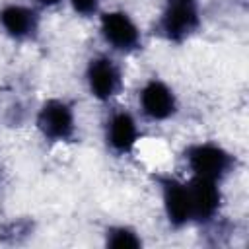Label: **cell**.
I'll list each match as a JSON object with an SVG mask.
<instances>
[{
	"label": "cell",
	"instance_id": "obj_3",
	"mask_svg": "<svg viewBox=\"0 0 249 249\" xmlns=\"http://www.w3.org/2000/svg\"><path fill=\"white\" fill-rule=\"evenodd\" d=\"M99 33L103 41L119 53H132L142 47V35L138 25L123 10H111L101 14Z\"/></svg>",
	"mask_w": 249,
	"mask_h": 249
},
{
	"label": "cell",
	"instance_id": "obj_6",
	"mask_svg": "<svg viewBox=\"0 0 249 249\" xmlns=\"http://www.w3.org/2000/svg\"><path fill=\"white\" fill-rule=\"evenodd\" d=\"M158 183L161 189V200H163L167 222L173 228H183L191 224L193 212H191V196H189L187 183L171 175H158Z\"/></svg>",
	"mask_w": 249,
	"mask_h": 249
},
{
	"label": "cell",
	"instance_id": "obj_4",
	"mask_svg": "<svg viewBox=\"0 0 249 249\" xmlns=\"http://www.w3.org/2000/svg\"><path fill=\"white\" fill-rule=\"evenodd\" d=\"M200 25V16L196 10V4H175L167 2L165 10L161 12L156 31L171 43H181L187 37H191Z\"/></svg>",
	"mask_w": 249,
	"mask_h": 249
},
{
	"label": "cell",
	"instance_id": "obj_11",
	"mask_svg": "<svg viewBox=\"0 0 249 249\" xmlns=\"http://www.w3.org/2000/svg\"><path fill=\"white\" fill-rule=\"evenodd\" d=\"M105 243L109 247H115V249H138L142 245V239H140V235L132 228L115 226V228L107 230Z\"/></svg>",
	"mask_w": 249,
	"mask_h": 249
},
{
	"label": "cell",
	"instance_id": "obj_10",
	"mask_svg": "<svg viewBox=\"0 0 249 249\" xmlns=\"http://www.w3.org/2000/svg\"><path fill=\"white\" fill-rule=\"evenodd\" d=\"M0 25L8 37L27 41L39 31V14L35 8L23 4H8L0 10Z\"/></svg>",
	"mask_w": 249,
	"mask_h": 249
},
{
	"label": "cell",
	"instance_id": "obj_7",
	"mask_svg": "<svg viewBox=\"0 0 249 249\" xmlns=\"http://www.w3.org/2000/svg\"><path fill=\"white\" fill-rule=\"evenodd\" d=\"M138 105L144 117L150 121H167L177 113V97L173 89L161 80H148L140 93Z\"/></svg>",
	"mask_w": 249,
	"mask_h": 249
},
{
	"label": "cell",
	"instance_id": "obj_5",
	"mask_svg": "<svg viewBox=\"0 0 249 249\" xmlns=\"http://www.w3.org/2000/svg\"><path fill=\"white\" fill-rule=\"evenodd\" d=\"M86 82H88L89 93L95 99L109 101L111 97H115L121 91V88H123V74H121L119 64L111 56L99 54V56H93L88 62Z\"/></svg>",
	"mask_w": 249,
	"mask_h": 249
},
{
	"label": "cell",
	"instance_id": "obj_13",
	"mask_svg": "<svg viewBox=\"0 0 249 249\" xmlns=\"http://www.w3.org/2000/svg\"><path fill=\"white\" fill-rule=\"evenodd\" d=\"M37 4L43 6V8H53V6L60 4V0H37Z\"/></svg>",
	"mask_w": 249,
	"mask_h": 249
},
{
	"label": "cell",
	"instance_id": "obj_2",
	"mask_svg": "<svg viewBox=\"0 0 249 249\" xmlns=\"http://www.w3.org/2000/svg\"><path fill=\"white\" fill-rule=\"evenodd\" d=\"M37 128L51 142H68L76 134V117L64 99H49L37 113Z\"/></svg>",
	"mask_w": 249,
	"mask_h": 249
},
{
	"label": "cell",
	"instance_id": "obj_9",
	"mask_svg": "<svg viewBox=\"0 0 249 249\" xmlns=\"http://www.w3.org/2000/svg\"><path fill=\"white\" fill-rule=\"evenodd\" d=\"M138 124L130 111L119 107L111 111L105 123V142L115 154H128L138 142Z\"/></svg>",
	"mask_w": 249,
	"mask_h": 249
},
{
	"label": "cell",
	"instance_id": "obj_12",
	"mask_svg": "<svg viewBox=\"0 0 249 249\" xmlns=\"http://www.w3.org/2000/svg\"><path fill=\"white\" fill-rule=\"evenodd\" d=\"M68 2H70L72 10L82 18H89V16L97 14L99 4H101V0H68Z\"/></svg>",
	"mask_w": 249,
	"mask_h": 249
},
{
	"label": "cell",
	"instance_id": "obj_1",
	"mask_svg": "<svg viewBox=\"0 0 249 249\" xmlns=\"http://www.w3.org/2000/svg\"><path fill=\"white\" fill-rule=\"evenodd\" d=\"M185 161L193 177H202L220 183L235 167V158L214 142L193 144L185 150Z\"/></svg>",
	"mask_w": 249,
	"mask_h": 249
},
{
	"label": "cell",
	"instance_id": "obj_14",
	"mask_svg": "<svg viewBox=\"0 0 249 249\" xmlns=\"http://www.w3.org/2000/svg\"><path fill=\"white\" fill-rule=\"evenodd\" d=\"M167 2H175V4H196V0H167Z\"/></svg>",
	"mask_w": 249,
	"mask_h": 249
},
{
	"label": "cell",
	"instance_id": "obj_8",
	"mask_svg": "<svg viewBox=\"0 0 249 249\" xmlns=\"http://www.w3.org/2000/svg\"><path fill=\"white\" fill-rule=\"evenodd\" d=\"M189 196H191V212L193 222L208 224L212 222L222 206V193L216 181L202 179V177H191L187 183Z\"/></svg>",
	"mask_w": 249,
	"mask_h": 249
}]
</instances>
